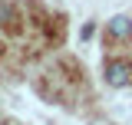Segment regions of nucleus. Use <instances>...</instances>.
<instances>
[{
    "instance_id": "f257e3e1",
    "label": "nucleus",
    "mask_w": 132,
    "mask_h": 125,
    "mask_svg": "<svg viewBox=\"0 0 132 125\" xmlns=\"http://www.w3.org/2000/svg\"><path fill=\"white\" fill-rule=\"evenodd\" d=\"M106 82H109L112 89L129 86V82H132V62H129V59H112V62H106Z\"/></svg>"
},
{
    "instance_id": "f03ea898",
    "label": "nucleus",
    "mask_w": 132,
    "mask_h": 125,
    "mask_svg": "<svg viewBox=\"0 0 132 125\" xmlns=\"http://www.w3.org/2000/svg\"><path fill=\"white\" fill-rule=\"evenodd\" d=\"M109 36L112 40H129L132 36V20L129 16H112L109 20Z\"/></svg>"
}]
</instances>
